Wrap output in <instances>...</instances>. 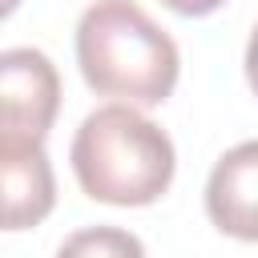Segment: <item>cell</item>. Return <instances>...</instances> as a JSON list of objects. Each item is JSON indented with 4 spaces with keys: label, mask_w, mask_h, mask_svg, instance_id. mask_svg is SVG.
Segmentation results:
<instances>
[{
    "label": "cell",
    "mask_w": 258,
    "mask_h": 258,
    "mask_svg": "<svg viewBox=\"0 0 258 258\" xmlns=\"http://www.w3.org/2000/svg\"><path fill=\"white\" fill-rule=\"evenodd\" d=\"M0 177H4V230H28L56 206V181L36 137L0 133Z\"/></svg>",
    "instance_id": "cell-4"
},
{
    "label": "cell",
    "mask_w": 258,
    "mask_h": 258,
    "mask_svg": "<svg viewBox=\"0 0 258 258\" xmlns=\"http://www.w3.org/2000/svg\"><path fill=\"white\" fill-rule=\"evenodd\" d=\"M206 218L238 242H258V141L226 149L206 177Z\"/></svg>",
    "instance_id": "cell-5"
},
{
    "label": "cell",
    "mask_w": 258,
    "mask_h": 258,
    "mask_svg": "<svg viewBox=\"0 0 258 258\" xmlns=\"http://www.w3.org/2000/svg\"><path fill=\"white\" fill-rule=\"evenodd\" d=\"M246 81H250V89H254V97H258V24H254V32H250V40H246Z\"/></svg>",
    "instance_id": "cell-8"
},
{
    "label": "cell",
    "mask_w": 258,
    "mask_h": 258,
    "mask_svg": "<svg viewBox=\"0 0 258 258\" xmlns=\"http://www.w3.org/2000/svg\"><path fill=\"white\" fill-rule=\"evenodd\" d=\"M77 64L97 97L153 109L169 101L181 73V52L141 4L97 0L77 20Z\"/></svg>",
    "instance_id": "cell-1"
},
{
    "label": "cell",
    "mask_w": 258,
    "mask_h": 258,
    "mask_svg": "<svg viewBox=\"0 0 258 258\" xmlns=\"http://www.w3.org/2000/svg\"><path fill=\"white\" fill-rule=\"evenodd\" d=\"M77 185L105 206H153L177 169L169 133L137 105H101L73 133L69 149Z\"/></svg>",
    "instance_id": "cell-2"
},
{
    "label": "cell",
    "mask_w": 258,
    "mask_h": 258,
    "mask_svg": "<svg viewBox=\"0 0 258 258\" xmlns=\"http://www.w3.org/2000/svg\"><path fill=\"white\" fill-rule=\"evenodd\" d=\"M56 258H145V246L121 226H85L60 242Z\"/></svg>",
    "instance_id": "cell-6"
},
{
    "label": "cell",
    "mask_w": 258,
    "mask_h": 258,
    "mask_svg": "<svg viewBox=\"0 0 258 258\" xmlns=\"http://www.w3.org/2000/svg\"><path fill=\"white\" fill-rule=\"evenodd\" d=\"M169 12H177V16H210V12H218L226 0H161Z\"/></svg>",
    "instance_id": "cell-7"
},
{
    "label": "cell",
    "mask_w": 258,
    "mask_h": 258,
    "mask_svg": "<svg viewBox=\"0 0 258 258\" xmlns=\"http://www.w3.org/2000/svg\"><path fill=\"white\" fill-rule=\"evenodd\" d=\"M0 125L12 137L44 141L60 109L56 64L40 48H4L0 52Z\"/></svg>",
    "instance_id": "cell-3"
}]
</instances>
